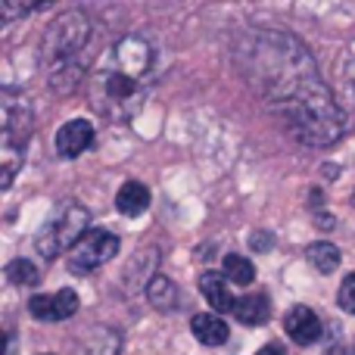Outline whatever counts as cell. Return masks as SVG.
<instances>
[{
  "label": "cell",
  "instance_id": "5",
  "mask_svg": "<svg viewBox=\"0 0 355 355\" xmlns=\"http://www.w3.org/2000/svg\"><path fill=\"white\" fill-rule=\"evenodd\" d=\"M87 221H91V215H87V209L78 206V202H66V206H60V212H56L53 218L41 227V234L35 237L37 256L47 259V262H53L60 252H66V250L72 252L75 243L87 234Z\"/></svg>",
  "mask_w": 355,
  "mask_h": 355
},
{
  "label": "cell",
  "instance_id": "4",
  "mask_svg": "<svg viewBox=\"0 0 355 355\" xmlns=\"http://www.w3.org/2000/svg\"><path fill=\"white\" fill-rule=\"evenodd\" d=\"M31 106L6 94L3 100V144H0V190L12 187V178L19 175L25 162V147L31 137Z\"/></svg>",
  "mask_w": 355,
  "mask_h": 355
},
{
  "label": "cell",
  "instance_id": "3",
  "mask_svg": "<svg viewBox=\"0 0 355 355\" xmlns=\"http://www.w3.org/2000/svg\"><path fill=\"white\" fill-rule=\"evenodd\" d=\"M91 41V19L81 10H66L47 25L41 37V62L53 72V69L72 66L75 56Z\"/></svg>",
  "mask_w": 355,
  "mask_h": 355
},
{
  "label": "cell",
  "instance_id": "2",
  "mask_svg": "<svg viewBox=\"0 0 355 355\" xmlns=\"http://www.w3.org/2000/svg\"><path fill=\"white\" fill-rule=\"evenodd\" d=\"M275 112L281 116L290 137L306 147H334L346 135V116L337 106L331 87L321 78H312L300 85L293 94L275 103Z\"/></svg>",
  "mask_w": 355,
  "mask_h": 355
},
{
  "label": "cell",
  "instance_id": "11",
  "mask_svg": "<svg viewBox=\"0 0 355 355\" xmlns=\"http://www.w3.org/2000/svg\"><path fill=\"white\" fill-rule=\"evenodd\" d=\"M116 209L125 215V218H137L150 209V190L147 184L141 181H125L116 193Z\"/></svg>",
  "mask_w": 355,
  "mask_h": 355
},
{
  "label": "cell",
  "instance_id": "17",
  "mask_svg": "<svg viewBox=\"0 0 355 355\" xmlns=\"http://www.w3.org/2000/svg\"><path fill=\"white\" fill-rule=\"evenodd\" d=\"M225 277L231 284L250 287V284L256 281V265H252L246 256H237V252H231V256H225Z\"/></svg>",
  "mask_w": 355,
  "mask_h": 355
},
{
  "label": "cell",
  "instance_id": "15",
  "mask_svg": "<svg viewBox=\"0 0 355 355\" xmlns=\"http://www.w3.org/2000/svg\"><path fill=\"white\" fill-rule=\"evenodd\" d=\"M306 259L312 262L315 271H321V275H331V271L340 268V250L334 243H327V240H315V243H309Z\"/></svg>",
  "mask_w": 355,
  "mask_h": 355
},
{
  "label": "cell",
  "instance_id": "1",
  "mask_svg": "<svg viewBox=\"0 0 355 355\" xmlns=\"http://www.w3.org/2000/svg\"><path fill=\"white\" fill-rule=\"evenodd\" d=\"M240 56L250 60L243 66L246 78L262 91L271 106L309 78H318V66L309 47L284 31H256L250 37V47H240Z\"/></svg>",
  "mask_w": 355,
  "mask_h": 355
},
{
  "label": "cell",
  "instance_id": "18",
  "mask_svg": "<svg viewBox=\"0 0 355 355\" xmlns=\"http://www.w3.org/2000/svg\"><path fill=\"white\" fill-rule=\"evenodd\" d=\"M6 277H10L12 284H19V287H35V284L41 281L37 268L28 262V259H12V262L6 265Z\"/></svg>",
  "mask_w": 355,
  "mask_h": 355
},
{
  "label": "cell",
  "instance_id": "21",
  "mask_svg": "<svg viewBox=\"0 0 355 355\" xmlns=\"http://www.w3.org/2000/svg\"><path fill=\"white\" fill-rule=\"evenodd\" d=\"M28 312L35 315L37 321H53V296H31Z\"/></svg>",
  "mask_w": 355,
  "mask_h": 355
},
{
  "label": "cell",
  "instance_id": "13",
  "mask_svg": "<svg viewBox=\"0 0 355 355\" xmlns=\"http://www.w3.org/2000/svg\"><path fill=\"white\" fill-rule=\"evenodd\" d=\"M268 296L265 293H246L237 300V306H234V315H237L240 324L246 327H259L268 321Z\"/></svg>",
  "mask_w": 355,
  "mask_h": 355
},
{
  "label": "cell",
  "instance_id": "12",
  "mask_svg": "<svg viewBox=\"0 0 355 355\" xmlns=\"http://www.w3.org/2000/svg\"><path fill=\"white\" fill-rule=\"evenodd\" d=\"M190 331H193V337L200 340L202 346H225L227 337H231V331H227L225 318H218V315H196L193 321H190Z\"/></svg>",
  "mask_w": 355,
  "mask_h": 355
},
{
  "label": "cell",
  "instance_id": "22",
  "mask_svg": "<svg viewBox=\"0 0 355 355\" xmlns=\"http://www.w3.org/2000/svg\"><path fill=\"white\" fill-rule=\"evenodd\" d=\"M250 243L256 246L259 252H268V250H271V243H275V240H271V234H252V237H250Z\"/></svg>",
  "mask_w": 355,
  "mask_h": 355
},
{
  "label": "cell",
  "instance_id": "9",
  "mask_svg": "<svg viewBox=\"0 0 355 355\" xmlns=\"http://www.w3.org/2000/svg\"><path fill=\"white\" fill-rule=\"evenodd\" d=\"M284 331H287V337L293 340V343L312 346V343H318V337H321V321L309 306H293L284 315Z\"/></svg>",
  "mask_w": 355,
  "mask_h": 355
},
{
  "label": "cell",
  "instance_id": "23",
  "mask_svg": "<svg viewBox=\"0 0 355 355\" xmlns=\"http://www.w3.org/2000/svg\"><path fill=\"white\" fill-rule=\"evenodd\" d=\"M256 355H287V349H284V346H277V343H268V346H262Z\"/></svg>",
  "mask_w": 355,
  "mask_h": 355
},
{
  "label": "cell",
  "instance_id": "16",
  "mask_svg": "<svg viewBox=\"0 0 355 355\" xmlns=\"http://www.w3.org/2000/svg\"><path fill=\"white\" fill-rule=\"evenodd\" d=\"M122 352V334L112 327H94L85 343V355H119Z\"/></svg>",
  "mask_w": 355,
  "mask_h": 355
},
{
  "label": "cell",
  "instance_id": "19",
  "mask_svg": "<svg viewBox=\"0 0 355 355\" xmlns=\"http://www.w3.org/2000/svg\"><path fill=\"white\" fill-rule=\"evenodd\" d=\"M78 312V293L75 290H60L53 293V321H66Z\"/></svg>",
  "mask_w": 355,
  "mask_h": 355
},
{
  "label": "cell",
  "instance_id": "6",
  "mask_svg": "<svg viewBox=\"0 0 355 355\" xmlns=\"http://www.w3.org/2000/svg\"><path fill=\"white\" fill-rule=\"evenodd\" d=\"M119 252V237L103 227H94L75 243V250L69 252V271L72 275H87V271L106 265Z\"/></svg>",
  "mask_w": 355,
  "mask_h": 355
},
{
  "label": "cell",
  "instance_id": "24",
  "mask_svg": "<svg viewBox=\"0 0 355 355\" xmlns=\"http://www.w3.org/2000/svg\"><path fill=\"white\" fill-rule=\"evenodd\" d=\"M44 355H50V352H44Z\"/></svg>",
  "mask_w": 355,
  "mask_h": 355
},
{
  "label": "cell",
  "instance_id": "10",
  "mask_svg": "<svg viewBox=\"0 0 355 355\" xmlns=\"http://www.w3.org/2000/svg\"><path fill=\"white\" fill-rule=\"evenodd\" d=\"M200 293L206 296V302L215 309V312H234L237 300L227 290V277L218 275V271H202L200 275Z\"/></svg>",
  "mask_w": 355,
  "mask_h": 355
},
{
  "label": "cell",
  "instance_id": "7",
  "mask_svg": "<svg viewBox=\"0 0 355 355\" xmlns=\"http://www.w3.org/2000/svg\"><path fill=\"white\" fill-rule=\"evenodd\" d=\"M110 69L119 72V75H125V78L141 81L144 85V78H147L150 69H153V47L137 35L122 37L110 53Z\"/></svg>",
  "mask_w": 355,
  "mask_h": 355
},
{
  "label": "cell",
  "instance_id": "20",
  "mask_svg": "<svg viewBox=\"0 0 355 355\" xmlns=\"http://www.w3.org/2000/svg\"><path fill=\"white\" fill-rule=\"evenodd\" d=\"M337 302H340V309H343V312L355 315V271L343 277V284H340V293H337Z\"/></svg>",
  "mask_w": 355,
  "mask_h": 355
},
{
  "label": "cell",
  "instance_id": "8",
  "mask_svg": "<svg viewBox=\"0 0 355 355\" xmlns=\"http://www.w3.org/2000/svg\"><path fill=\"white\" fill-rule=\"evenodd\" d=\"M94 144V125L87 119H72L56 131V153L62 159H75Z\"/></svg>",
  "mask_w": 355,
  "mask_h": 355
},
{
  "label": "cell",
  "instance_id": "14",
  "mask_svg": "<svg viewBox=\"0 0 355 355\" xmlns=\"http://www.w3.org/2000/svg\"><path fill=\"white\" fill-rule=\"evenodd\" d=\"M147 300H150V306L159 309V312H172V309H178L175 281H168L166 275H153L147 281Z\"/></svg>",
  "mask_w": 355,
  "mask_h": 355
}]
</instances>
